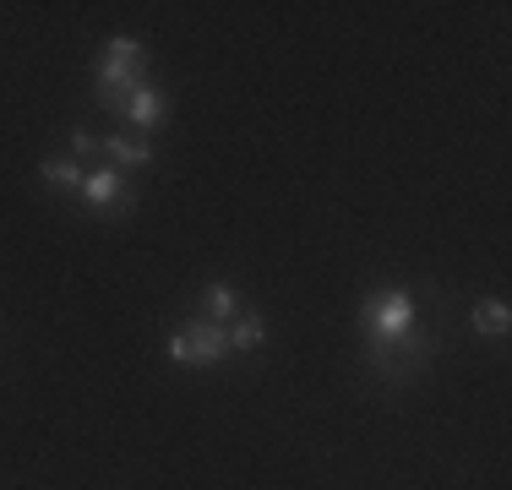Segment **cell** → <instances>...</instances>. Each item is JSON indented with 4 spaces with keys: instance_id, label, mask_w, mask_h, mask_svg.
<instances>
[{
    "instance_id": "cell-1",
    "label": "cell",
    "mask_w": 512,
    "mask_h": 490,
    "mask_svg": "<svg viewBox=\"0 0 512 490\" xmlns=\"http://www.w3.org/2000/svg\"><path fill=\"white\" fill-rule=\"evenodd\" d=\"M360 327L371 338L376 360H404V354H425L431 343L420 333V311H414V294L409 289H376L371 300L360 305Z\"/></svg>"
},
{
    "instance_id": "cell-2",
    "label": "cell",
    "mask_w": 512,
    "mask_h": 490,
    "mask_svg": "<svg viewBox=\"0 0 512 490\" xmlns=\"http://www.w3.org/2000/svg\"><path fill=\"white\" fill-rule=\"evenodd\" d=\"M93 82H99V98H104V104L120 109V98L148 82V49H142V39H131V33L109 39L104 55H99V77H93Z\"/></svg>"
},
{
    "instance_id": "cell-3",
    "label": "cell",
    "mask_w": 512,
    "mask_h": 490,
    "mask_svg": "<svg viewBox=\"0 0 512 490\" xmlns=\"http://www.w3.org/2000/svg\"><path fill=\"white\" fill-rule=\"evenodd\" d=\"M164 354H169L175 365H191V371H202V365H218V360L229 354V338H224V327H218V322H207V316H197L191 327L169 333Z\"/></svg>"
},
{
    "instance_id": "cell-4",
    "label": "cell",
    "mask_w": 512,
    "mask_h": 490,
    "mask_svg": "<svg viewBox=\"0 0 512 490\" xmlns=\"http://www.w3.org/2000/svg\"><path fill=\"white\" fill-rule=\"evenodd\" d=\"M77 196L93 207V213H109V207H131L126 175H120V169H109V164L88 169V175H82V191H77Z\"/></svg>"
},
{
    "instance_id": "cell-5",
    "label": "cell",
    "mask_w": 512,
    "mask_h": 490,
    "mask_svg": "<svg viewBox=\"0 0 512 490\" xmlns=\"http://www.w3.org/2000/svg\"><path fill=\"white\" fill-rule=\"evenodd\" d=\"M164 93L153 88V82H142V88H131L126 98H120V115H126V126H137V131H153L158 120H164Z\"/></svg>"
},
{
    "instance_id": "cell-6",
    "label": "cell",
    "mask_w": 512,
    "mask_h": 490,
    "mask_svg": "<svg viewBox=\"0 0 512 490\" xmlns=\"http://www.w3.org/2000/svg\"><path fill=\"white\" fill-rule=\"evenodd\" d=\"M104 158H109V169H148L153 164V142H142V137H131V131H115V137H104Z\"/></svg>"
},
{
    "instance_id": "cell-7",
    "label": "cell",
    "mask_w": 512,
    "mask_h": 490,
    "mask_svg": "<svg viewBox=\"0 0 512 490\" xmlns=\"http://www.w3.org/2000/svg\"><path fill=\"white\" fill-rule=\"evenodd\" d=\"M224 338H229V354H251V349H262V343H267V322L240 311L235 322L224 327Z\"/></svg>"
},
{
    "instance_id": "cell-8",
    "label": "cell",
    "mask_w": 512,
    "mask_h": 490,
    "mask_svg": "<svg viewBox=\"0 0 512 490\" xmlns=\"http://www.w3.org/2000/svg\"><path fill=\"white\" fill-rule=\"evenodd\" d=\"M82 175H88V169H82L77 158H44L39 164V180L50 191H82Z\"/></svg>"
},
{
    "instance_id": "cell-9",
    "label": "cell",
    "mask_w": 512,
    "mask_h": 490,
    "mask_svg": "<svg viewBox=\"0 0 512 490\" xmlns=\"http://www.w3.org/2000/svg\"><path fill=\"white\" fill-rule=\"evenodd\" d=\"M469 322H474V333L502 338L507 327H512V311H507V300H496V294H491V300H480V305H474V316H469Z\"/></svg>"
},
{
    "instance_id": "cell-10",
    "label": "cell",
    "mask_w": 512,
    "mask_h": 490,
    "mask_svg": "<svg viewBox=\"0 0 512 490\" xmlns=\"http://www.w3.org/2000/svg\"><path fill=\"white\" fill-rule=\"evenodd\" d=\"M202 311H207V322L218 316V327H229L240 316V294L229 289V284H207L202 289Z\"/></svg>"
},
{
    "instance_id": "cell-11",
    "label": "cell",
    "mask_w": 512,
    "mask_h": 490,
    "mask_svg": "<svg viewBox=\"0 0 512 490\" xmlns=\"http://www.w3.org/2000/svg\"><path fill=\"white\" fill-rule=\"evenodd\" d=\"M93 153H104V137H93V131H71V158H77V164H82V158H93Z\"/></svg>"
}]
</instances>
